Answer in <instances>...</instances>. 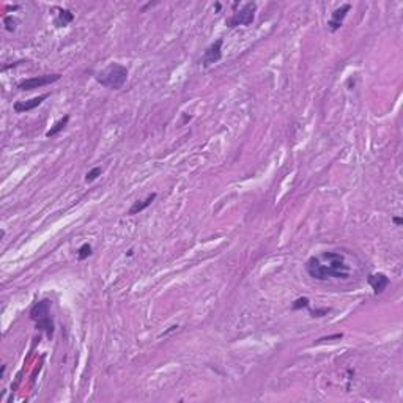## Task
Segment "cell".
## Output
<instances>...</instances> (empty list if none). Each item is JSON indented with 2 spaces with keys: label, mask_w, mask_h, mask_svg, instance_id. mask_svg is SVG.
<instances>
[{
  "label": "cell",
  "mask_w": 403,
  "mask_h": 403,
  "mask_svg": "<svg viewBox=\"0 0 403 403\" xmlns=\"http://www.w3.org/2000/svg\"><path fill=\"white\" fill-rule=\"evenodd\" d=\"M305 271L315 280H329V279H348L351 266L342 252L324 251L317 255H312L305 262Z\"/></svg>",
  "instance_id": "1"
},
{
  "label": "cell",
  "mask_w": 403,
  "mask_h": 403,
  "mask_svg": "<svg viewBox=\"0 0 403 403\" xmlns=\"http://www.w3.org/2000/svg\"><path fill=\"white\" fill-rule=\"evenodd\" d=\"M128 74H129V71L125 65L110 63L109 66H106L104 69L97 73L94 79H97L98 84H101L103 87H106L109 90H120L128 81Z\"/></svg>",
  "instance_id": "2"
},
{
  "label": "cell",
  "mask_w": 403,
  "mask_h": 403,
  "mask_svg": "<svg viewBox=\"0 0 403 403\" xmlns=\"http://www.w3.org/2000/svg\"><path fill=\"white\" fill-rule=\"evenodd\" d=\"M30 320L35 323L38 331H43L48 339L51 340L54 337V321L51 317V301L41 299L32 305L30 309Z\"/></svg>",
  "instance_id": "3"
},
{
  "label": "cell",
  "mask_w": 403,
  "mask_h": 403,
  "mask_svg": "<svg viewBox=\"0 0 403 403\" xmlns=\"http://www.w3.org/2000/svg\"><path fill=\"white\" fill-rule=\"evenodd\" d=\"M255 10H257V4L255 2L246 4L240 11H236L230 17H227V21H225L227 27L228 29H235L238 26H244V27L252 26L254 19H255Z\"/></svg>",
  "instance_id": "4"
},
{
  "label": "cell",
  "mask_w": 403,
  "mask_h": 403,
  "mask_svg": "<svg viewBox=\"0 0 403 403\" xmlns=\"http://www.w3.org/2000/svg\"><path fill=\"white\" fill-rule=\"evenodd\" d=\"M62 79V74H46V76H36V78H30V79H26L22 82H19L17 88L22 90V91H30V90H35V88H40V87H44V85H51L57 81Z\"/></svg>",
  "instance_id": "5"
},
{
  "label": "cell",
  "mask_w": 403,
  "mask_h": 403,
  "mask_svg": "<svg viewBox=\"0 0 403 403\" xmlns=\"http://www.w3.org/2000/svg\"><path fill=\"white\" fill-rule=\"evenodd\" d=\"M222 44H224V40L219 38V40H216L213 44H209L206 48V51L203 52V57H202V65L205 68L218 63L222 59Z\"/></svg>",
  "instance_id": "6"
},
{
  "label": "cell",
  "mask_w": 403,
  "mask_h": 403,
  "mask_svg": "<svg viewBox=\"0 0 403 403\" xmlns=\"http://www.w3.org/2000/svg\"><path fill=\"white\" fill-rule=\"evenodd\" d=\"M350 10H351V5H350V4H345V5H342L340 8H337V10L333 11L331 19L328 21V27H329L331 32H337V30L342 27L345 17H347V14H348Z\"/></svg>",
  "instance_id": "7"
},
{
  "label": "cell",
  "mask_w": 403,
  "mask_h": 403,
  "mask_svg": "<svg viewBox=\"0 0 403 403\" xmlns=\"http://www.w3.org/2000/svg\"><path fill=\"white\" fill-rule=\"evenodd\" d=\"M367 282H369V285L373 289V293H375V295H381L383 292L388 289V285L391 283L389 277H388L386 274H383V273L370 274V276L367 277Z\"/></svg>",
  "instance_id": "8"
},
{
  "label": "cell",
  "mask_w": 403,
  "mask_h": 403,
  "mask_svg": "<svg viewBox=\"0 0 403 403\" xmlns=\"http://www.w3.org/2000/svg\"><path fill=\"white\" fill-rule=\"evenodd\" d=\"M49 98V94L44 93V94H40V97H36V98H32V100H27V101H16L13 109L17 112V113H24V112H30L33 109H36L38 106H40L44 100Z\"/></svg>",
  "instance_id": "9"
},
{
  "label": "cell",
  "mask_w": 403,
  "mask_h": 403,
  "mask_svg": "<svg viewBox=\"0 0 403 403\" xmlns=\"http://www.w3.org/2000/svg\"><path fill=\"white\" fill-rule=\"evenodd\" d=\"M156 197H158V194H156V193H153V194H150L145 200H137V202H134V205L128 209V216H134V215L142 213V211H144L145 208H148L153 202L156 200Z\"/></svg>",
  "instance_id": "10"
},
{
  "label": "cell",
  "mask_w": 403,
  "mask_h": 403,
  "mask_svg": "<svg viewBox=\"0 0 403 403\" xmlns=\"http://www.w3.org/2000/svg\"><path fill=\"white\" fill-rule=\"evenodd\" d=\"M74 21V14L69 10H59V16L55 17L54 24L57 27H66L68 24H71Z\"/></svg>",
  "instance_id": "11"
},
{
  "label": "cell",
  "mask_w": 403,
  "mask_h": 403,
  "mask_svg": "<svg viewBox=\"0 0 403 403\" xmlns=\"http://www.w3.org/2000/svg\"><path fill=\"white\" fill-rule=\"evenodd\" d=\"M68 122H69V115H65L63 118H60L59 122H55L54 126H51V129L46 132V137H55L57 134H59L60 131H63V129L66 128Z\"/></svg>",
  "instance_id": "12"
},
{
  "label": "cell",
  "mask_w": 403,
  "mask_h": 403,
  "mask_svg": "<svg viewBox=\"0 0 403 403\" xmlns=\"http://www.w3.org/2000/svg\"><path fill=\"white\" fill-rule=\"evenodd\" d=\"M93 249H91V246L88 244V243H84L81 247H79V251H78V258L79 260H85V258H88L93 252Z\"/></svg>",
  "instance_id": "13"
},
{
  "label": "cell",
  "mask_w": 403,
  "mask_h": 403,
  "mask_svg": "<svg viewBox=\"0 0 403 403\" xmlns=\"http://www.w3.org/2000/svg\"><path fill=\"white\" fill-rule=\"evenodd\" d=\"M101 174H103V169H101V167H93L90 172H87L85 181H87V183H91V181L97 180L98 177H101Z\"/></svg>",
  "instance_id": "14"
},
{
  "label": "cell",
  "mask_w": 403,
  "mask_h": 403,
  "mask_svg": "<svg viewBox=\"0 0 403 403\" xmlns=\"http://www.w3.org/2000/svg\"><path fill=\"white\" fill-rule=\"evenodd\" d=\"M293 311H299V309H309V298H298L293 304H292Z\"/></svg>",
  "instance_id": "15"
},
{
  "label": "cell",
  "mask_w": 403,
  "mask_h": 403,
  "mask_svg": "<svg viewBox=\"0 0 403 403\" xmlns=\"http://www.w3.org/2000/svg\"><path fill=\"white\" fill-rule=\"evenodd\" d=\"M4 24H5V29H7L8 32H14V30H16V26H17V21H16L13 16H7V17L4 19Z\"/></svg>",
  "instance_id": "16"
},
{
  "label": "cell",
  "mask_w": 403,
  "mask_h": 403,
  "mask_svg": "<svg viewBox=\"0 0 403 403\" xmlns=\"http://www.w3.org/2000/svg\"><path fill=\"white\" fill-rule=\"evenodd\" d=\"M329 314V309H317V311H311L312 317H324Z\"/></svg>",
  "instance_id": "17"
},
{
  "label": "cell",
  "mask_w": 403,
  "mask_h": 403,
  "mask_svg": "<svg viewBox=\"0 0 403 403\" xmlns=\"http://www.w3.org/2000/svg\"><path fill=\"white\" fill-rule=\"evenodd\" d=\"M392 222H394L395 225H401V224H403V221H401L400 218H394V219H392Z\"/></svg>",
  "instance_id": "18"
}]
</instances>
